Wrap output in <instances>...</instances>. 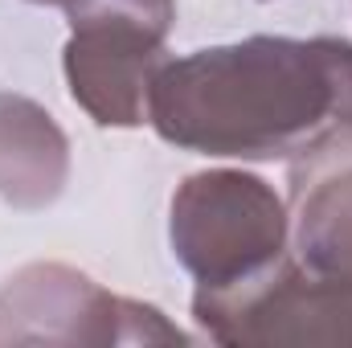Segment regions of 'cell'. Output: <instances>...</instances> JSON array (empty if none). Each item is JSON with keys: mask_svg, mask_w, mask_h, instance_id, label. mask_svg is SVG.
I'll return each mask as SVG.
<instances>
[{"mask_svg": "<svg viewBox=\"0 0 352 348\" xmlns=\"http://www.w3.org/2000/svg\"><path fill=\"white\" fill-rule=\"evenodd\" d=\"M29 4H62V0H29Z\"/></svg>", "mask_w": 352, "mask_h": 348, "instance_id": "cell-9", "label": "cell"}, {"mask_svg": "<svg viewBox=\"0 0 352 348\" xmlns=\"http://www.w3.org/2000/svg\"><path fill=\"white\" fill-rule=\"evenodd\" d=\"M70 17V41L62 70L70 98L98 127H140L148 123V94L160 74L164 41L176 12L148 8H78Z\"/></svg>", "mask_w": 352, "mask_h": 348, "instance_id": "cell-5", "label": "cell"}, {"mask_svg": "<svg viewBox=\"0 0 352 348\" xmlns=\"http://www.w3.org/2000/svg\"><path fill=\"white\" fill-rule=\"evenodd\" d=\"M291 242L303 266L352 279V131L307 152V168H295Z\"/></svg>", "mask_w": 352, "mask_h": 348, "instance_id": "cell-6", "label": "cell"}, {"mask_svg": "<svg viewBox=\"0 0 352 348\" xmlns=\"http://www.w3.org/2000/svg\"><path fill=\"white\" fill-rule=\"evenodd\" d=\"M0 345H184V332L74 266L29 262L0 287Z\"/></svg>", "mask_w": 352, "mask_h": 348, "instance_id": "cell-3", "label": "cell"}, {"mask_svg": "<svg viewBox=\"0 0 352 348\" xmlns=\"http://www.w3.org/2000/svg\"><path fill=\"white\" fill-rule=\"evenodd\" d=\"M168 242L197 291H234L287 259L291 213L263 176L209 168L173 193Z\"/></svg>", "mask_w": 352, "mask_h": 348, "instance_id": "cell-2", "label": "cell"}, {"mask_svg": "<svg viewBox=\"0 0 352 348\" xmlns=\"http://www.w3.org/2000/svg\"><path fill=\"white\" fill-rule=\"evenodd\" d=\"M192 320L217 345H352V279L287 254L246 287L192 291Z\"/></svg>", "mask_w": 352, "mask_h": 348, "instance_id": "cell-4", "label": "cell"}, {"mask_svg": "<svg viewBox=\"0 0 352 348\" xmlns=\"http://www.w3.org/2000/svg\"><path fill=\"white\" fill-rule=\"evenodd\" d=\"M98 4H115V8H148V12H176V0H62L66 12L98 8Z\"/></svg>", "mask_w": 352, "mask_h": 348, "instance_id": "cell-8", "label": "cell"}, {"mask_svg": "<svg viewBox=\"0 0 352 348\" xmlns=\"http://www.w3.org/2000/svg\"><path fill=\"white\" fill-rule=\"evenodd\" d=\"M70 180V140L58 119L25 98L0 94V201L12 209H45Z\"/></svg>", "mask_w": 352, "mask_h": 348, "instance_id": "cell-7", "label": "cell"}, {"mask_svg": "<svg viewBox=\"0 0 352 348\" xmlns=\"http://www.w3.org/2000/svg\"><path fill=\"white\" fill-rule=\"evenodd\" d=\"M148 123L197 156H307L352 131V41L246 37L168 58L148 94Z\"/></svg>", "mask_w": 352, "mask_h": 348, "instance_id": "cell-1", "label": "cell"}]
</instances>
